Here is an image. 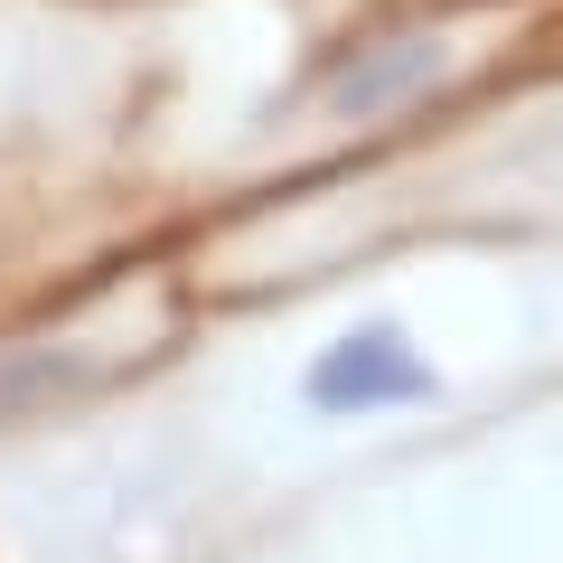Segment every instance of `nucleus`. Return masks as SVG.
Segmentation results:
<instances>
[{"instance_id": "1", "label": "nucleus", "mask_w": 563, "mask_h": 563, "mask_svg": "<svg viewBox=\"0 0 563 563\" xmlns=\"http://www.w3.org/2000/svg\"><path fill=\"white\" fill-rule=\"evenodd\" d=\"M432 395H442V376H432V357H422L395 320L339 329V339L310 357V376H301V404H310V413H329V422L395 413V404H432Z\"/></svg>"}, {"instance_id": "2", "label": "nucleus", "mask_w": 563, "mask_h": 563, "mask_svg": "<svg viewBox=\"0 0 563 563\" xmlns=\"http://www.w3.org/2000/svg\"><path fill=\"white\" fill-rule=\"evenodd\" d=\"M451 66V47L432 38V29H395V38H366L357 57L329 76V113H347V122H376V113H395V103H413L422 85Z\"/></svg>"}]
</instances>
